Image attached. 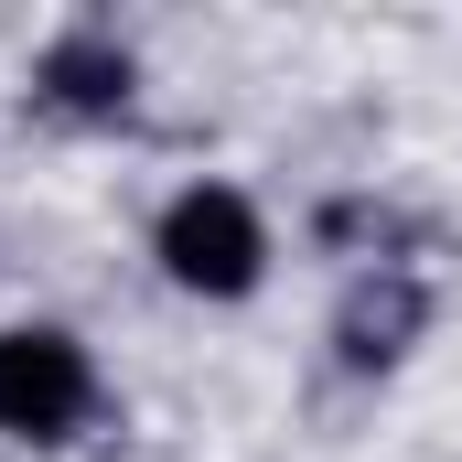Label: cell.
Returning <instances> with one entry per match:
<instances>
[{"label":"cell","mask_w":462,"mask_h":462,"mask_svg":"<svg viewBox=\"0 0 462 462\" xmlns=\"http://www.w3.org/2000/svg\"><path fill=\"white\" fill-rule=\"evenodd\" d=\"M162 258H172V280H183V291H216V301H226V291H247V280H258V258H269V247H258L247 194L194 183V194L162 216Z\"/></svg>","instance_id":"obj_1"},{"label":"cell","mask_w":462,"mask_h":462,"mask_svg":"<svg viewBox=\"0 0 462 462\" xmlns=\"http://www.w3.org/2000/svg\"><path fill=\"white\" fill-rule=\"evenodd\" d=\"M76 409H87V355L65 334H0V430L54 441Z\"/></svg>","instance_id":"obj_2"},{"label":"cell","mask_w":462,"mask_h":462,"mask_svg":"<svg viewBox=\"0 0 462 462\" xmlns=\"http://www.w3.org/2000/svg\"><path fill=\"white\" fill-rule=\"evenodd\" d=\"M43 76H54L65 108H118V97H129V54H108V43H54Z\"/></svg>","instance_id":"obj_3"}]
</instances>
